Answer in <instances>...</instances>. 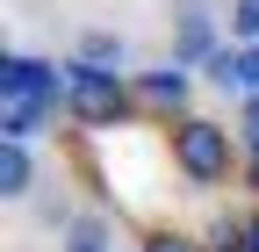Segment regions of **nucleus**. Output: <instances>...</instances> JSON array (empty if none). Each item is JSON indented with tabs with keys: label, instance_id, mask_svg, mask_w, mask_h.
I'll use <instances>...</instances> for the list:
<instances>
[{
	"label": "nucleus",
	"instance_id": "423d86ee",
	"mask_svg": "<svg viewBox=\"0 0 259 252\" xmlns=\"http://www.w3.org/2000/svg\"><path fill=\"white\" fill-rule=\"evenodd\" d=\"M0 195H8V202H29V195H36V159H29V144H8V137H0Z\"/></svg>",
	"mask_w": 259,
	"mask_h": 252
},
{
	"label": "nucleus",
	"instance_id": "9b49d317",
	"mask_svg": "<svg viewBox=\"0 0 259 252\" xmlns=\"http://www.w3.org/2000/svg\"><path fill=\"white\" fill-rule=\"evenodd\" d=\"M231 44H238V51L259 44V0H231Z\"/></svg>",
	"mask_w": 259,
	"mask_h": 252
},
{
	"label": "nucleus",
	"instance_id": "f257e3e1",
	"mask_svg": "<svg viewBox=\"0 0 259 252\" xmlns=\"http://www.w3.org/2000/svg\"><path fill=\"white\" fill-rule=\"evenodd\" d=\"M130 94L137 87H122V72H101V65H87V58H65V115L72 122L108 130V122L130 115Z\"/></svg>",
	"mask_w": 259,
	"mask_h": 252
},
{
	"label": "nucleus",
	"instance_id": "1a4fd4ad",
	"mask_svg": "<svg viewBox=\"0 0 259 252\" xmlns=\"http://www.w3.org/2000/svg\"><path fill=\"white\" fill-rule=\"evenodd\" d=\"M202 72H209V87H223V94H245V51H238V44H223Z\"/></svg>",
	"mask_w": 259,
	"mask_h": 252
},
{
	"label": "nucleus",
	"instance_id": "f03ea898",
	"mask_svg": "<svg viewBox=\"0 0 259 252\" xmlns=\"http://www.w3.org/2000/svg\"><path fill=\"white\" fill-rule=\"evenodd\" d=\"M173 166H180L194 187L231 180V166H238L231 130H223V122H209V115H180V122H173Z\"/></svg>",
	"mask_w": 259,
	"mask_h": 252
},
{
	"label": "nucleus",
	"instance_id": "4468645a",
	"mask_svg": "<svg viewBox=\"0 0 259 252\" xmlns=\"http://www.w3.org/2000/svg\"><path fill=\"white\" fill-rule=\"evenodd\" d=\"M252 94H259V44L245 51V101H252Z\"/></svg>",
	"mask_w": 259,
	"mask_h": 252
},
{
	"label": "nucleus",
	"instance_id": "ddd939ff",
	"mask_svg": "<svg viewBox=\"0 0 259 252\" xmlns=\"http://www.w3.org/2000/svg\"><path fill=\"white\" fill-rule=\"evenodd\" d=\"M144 252H202V245H187V238H173V231H158V238H151Z\"/></svg>",
	"mask_w": 259,
	"mask_h": 252
},
{
	"label": "nucleus",
	"instance_id": "2eb2a0df",
	"mask_svg": "<svg viewBox=\"0 0 259 252\" xmlns=\"http://www.w3.org/2000/svg\"><path fill=\"white\" fill-rule=\"evenodd\" d=\"M238 224H245V252H259V209H252V216H238Z\"/></svg>",
	"mask_w": 259,
	"mask_h": 252
},
{
	"label": "nucleus",
	"instance_id": "20e7f679",
	"mask_svg": "<svg viewBox=\"0 0 259 252\" xmlns=\"http://www.w3.org/2000/svg\"><path fill=\"white\" fill-rule=\"evenodd\" d=\"M223 51V36H216V8L209 0H173V65H209V58Z\"/></svg>",
	"mask_w": 259,
	"mask_h": 252
},
{
	"label": "nucleus",
	"instance_id": "39448f33",
	"mask_svg": "<svg viewBox=\"0 0 259 252\" xmlns=\"http://www.w3.org/2000/svg\"><path fill=\"white\" fill-rule=\"evenodd\" d=\"M137 101L180 115V108L194 101V72H187V65H158V72H144V79H137Z\"/></svg>",
	"mask_w": 259,
	"mask_h": 252
},
{
	"label": "nucleus",
	"instance_id": "6e6552de",
	"mask_svg": "<svg viewBox=\"0 0 259 252\" xmlns=\"http://www.w3.org/2000/svg\"><path fill=\"white\" fill-rule=\"evenodd\" d=\"M58 252H115V231L101 224V216H72L65 224V245Z\"/></svg>",
	"mask_w": 259,
	"mask_h": 252
},
{
	"label": "nucleus",
	"instance_id": "0eeeda50",
	"mask_svg": "<svg viewBox=\"0 0 259 252\" xmlns=\"http://www.w3.org/2000/svg\"><path fill=\"white\" fill-rule=\"evenodd\" d=\"M72 58H87V65H101V72H122V36H115V29H87V36H79V51Z\"/></svg>",
	"mask_w": 259,
	"mask_h": 252
},
{
	"label": "nucleus",
	"instance_id": "f3484780",
	"mask_svg": "<svg viewBox=\"0 0 259 252\" xmlns=\"http://www.w3.org/2000/svg\"><path fill=\"white\" fill-rule=\"evenodd\" d=\"M252 187H259V144H252Z\"/></svg>",
	"mask_w": 259,
	"mask_h": 252
},
{
	"label": "nucleus",
	"instance_id": "dca6fc26",
	"mask_svg": "<svg viewBox=\"0 0 259 252\" xmlns=\"http://www.w3.org/2000/svg\"><path fill=\"white\" fill-rule=\"evenodd\" d=\"M245 137L259 144V94H252V101H245Z\"/></svg>",
	"mask_w": 259,
	"mask_h": 252
},
{
	"label": "nucleus",
	"instance_id": "7ed1b4c3",
	"mask_svg": "<svg viewBox=\"0 0 259 252\" xmlns=\"http://www.w3.org/2000/svg\"><path fill=\"white\" fill-rule=\"evenodd\" d=\"M0 108H65V65L8 51L0 58Z\"/></svg>",
	"mask_w": 259,
	"mask_h": 252
},
{
	"label": "nucleus",
	"instance_id": "9d476101",
	"mask_svg": "<svg viewBox=\"0 0 259 252\" xmlns=\"http://www.w3.org/2000/svg\"><path fill=\"white\" fill-rule=\"evenodd\" d=\"M51 115H58V108H0V137H8V144H29Z\"/></svg>",
	"mask_w": 259,
	"mask_h": 252
},
{
	"label": "nucleus",
	"instance_id": "f8f14e48",
	"mask_svg": "<svg viewBox=\"0 0 259 252\" xmlns=\"http://www.w3.org/2000/svg\"><path fill=\"white\" fill-rule=\"evenodd\" d=\"M202 252H245V224H231V216H223V224L209 231V245Z\"/></svg>",
	"mask_w": 259,
	"mask_h": 252
}]
</instances>
